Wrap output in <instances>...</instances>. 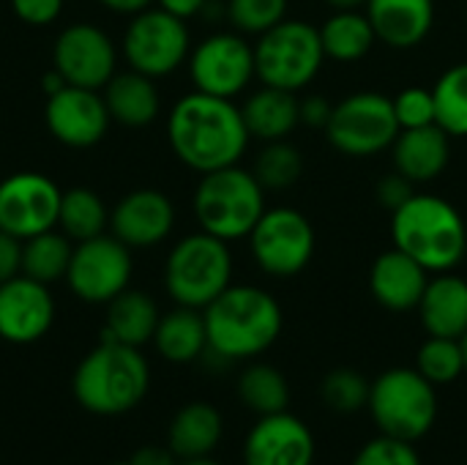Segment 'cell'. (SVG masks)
<instances>
[{"label": "cell", "instance_id": "cell-1", "mask_svg": "<svg viewBox=\"0 0 467 465\" xmlns=\"http://www.w3.org/2000/svg\"><path fill=\"white\" fill-rule=\"evenodd\" d=\"M167 140L178 162L205 175L238 164L249 148V129L233 99L192 90L175 101L167 118Z\"/></svg>", "mask_w": 467, "mask_h": 465}, {"label": "cell", "instance_id": "cell-2", "mask_svg": "<svg viewBox=\"0 0 467 465\" xmlns=\"http://www.w3.org/2000/svg\"><path fill=\"white\" fill-rule=\"evenodd\" d=\"M202 318L208 351L230 365L265 354L282 334L279 301L254 285H230L202 310Z\"/></svg>", "mask_w": 467, "mask_h": 465}, {"label": "cell", "instance_id": "cell-3", "mask_svg": "<svg viewBox=\"0 0 467 465\" xmlns=\"http://www.w3.org/2000/svg\"><path fill=\"white\" fill-rule=\"evenodd\" d=\"M74 400L96 417L134 411L150 389V367L140 348L101 340L74 370Z\"/></svg>", "mask_w": 467, "mask_h": 465}, {"label": "cell", "instance_id": "cell-4", "mask_svg": "<svg viewBox=\"0 0 467 465\" xmlns=\"http://www.w3.org/2000/svg\"><path fill=\"white\" fill-rule=\"evenodd\" d=\"M391 241L430 274L454 271L467 255L462 214L438 195H413L391 214Z\"/></svg>", "mask_w": 467, "mask_h": 465}, {"label": "cell", "instance_id": "cell-5", "mask_svg": "<svg viewBox=\"0 0 467 465\" xmlns=\"http://www.w3.org/2000/svg\"><path fill=\"white\" fill-rule=\"evenodd\" d=\"M192 206L200 230L230 244L238 238H249V233L265 214V189L254 173L230 164L200 178Z\"/></svg>", "mask_w": 467, "mask_h": 465}, {"label": "cell", "instance_id": "cell-6", "mask_svg": "<svg viewBox=\"0 0 467 465\" xmlns=\"http://www.w3.org/2000/svg\"><path fill=\"white\" fill-rule=\"evenodd\" d=\"M233 285L230 244L200 230L183 236L167 255L164 288L178 307L205 310Z\"/></svg>", "mask_w": 467, "mask_h": 465}, {"label": "cell", "instance_id": "cell-7", "mask_svg": "<svg viewBox=\"0 0 467 465\" xmlns=\"http://www.w3.org/2000/svg\"><path fill=\"white\" fill-rule=\"evenodd\" d=\"M367 411L383 436L416 444L438 422V392L416 367H394L372 381Z\"/></svg>", "mask_w": 467, "mask_h": 465}, {"label": "cell", "instance_id": "cell-8", "mask_svg": "<svg viewBox=\"0 0 467 465\" xmlns=\"http://www.w3.org/2000/svg\"><path fill=\"white\" fill-rule=\"evenodd\" d=\"M326 52L320 27L304 19H282L254 44L257 79L282 90H304L323 69Z\"/></svg>", "mask_w": 467, "mask_h": 465}, {"label": "cell", "instance_id": "cell-9", "mask_svg": "<svg viewBox=\"0 0 467 465\" xmlns=\"http://www.w3.org/2000/svg\"><path fill=\"white\" fill-rule=\"evenodd\" d=\"M120 52L129 69L153 79L167 77L189 60L192 36L186 19L159 5H148L140 14H131V22L123 33Z\"/></svg>", "mask_w": 467, "mask_h": 465}, {"label": "cell", "instance_id": "cell-10", "mask_svg": "<svg viewBox=\"0 0 467 465\" xmlns=\"http://www.w3.org/2000/svg\"><path fill=\"white\" fill-rule=\"evenodd\" d=\"M400 123L394 115V101L378 90H358L342 99L326 126L328 143L345 156H375L394 145Z\"/></svg>", "mask_w": 467, "mask_h": 465}, {"label": "cell", "instance_id": "cell-11", "mask_svg": "<svg viewBox=\"0 0 467 465\" xmlns=\"http://www.w3.org/2000/svg\"><path fill=\"white\" fill-rule=\"evenodd\" d=\"M189 77L194 90L235 99L257 77L254 44L238 30H219L205 36L189 52Z\"/></svg>", "mask_w": 467, "mask_h": 465}, {"label": "cell", "instance_id": "cell-12", "mask_svg": "<svg viewBox=\"0 0 467 465\" xmlns=\"http://www.w3.org/2000/svg\"><path fill=\"white\" fill-rule=\"evenodd\" d=\"M249 247L254 263L268 277H296L309 266L315 255V227L296 208H265L249 233Z\"/></svg>", "mask_w": 467, "mask_h": 465}, {"label": "cell", "instance_id": "cell-13", "mask_svg": "<svg viewBox=\"0 0 467 465\" xmlns=\"http://www.w3.org/2000/svg\"><path fill=\"white\" fill-rule=\"evenodd\" d=\"M134 274L131 249L115 236H96L79 241L71 252L66 282L71 293L88 304H109L120 296Z\"/></svg>", "mask_w": 467, "mask_h": 465}, {"label": "cell", "instance_id": "cell-14", "mask_svg": "<svg viewBox=\"0 0 467 465\" xmlns=\"http://www.w3.org/2000/svg\"><path fill=\"white\" fill-rule=\"evenodd\" d=\"M52 69L66 85L104 90L118 74V47L99 25L74 22L63 27L52 44Z\"/></svg>", "mask_w": 467, "mask_h": 465}, {"label": "cell", "instance_id": "cell-15", "mask_svg": "<svg viewBox=\"0 0 467 465\" xmlns=\"http://www.w3.org/2000/svg\"><path fill=\"white\" fill-rule=\"evenodd\" d=\"M60 186L33 170L11 173L0 181V230L27 241L44 230L57 227L60 217Z\"/></svg>", "mask_w": 467, "mask_h": 465}, {"label": "cell", "instance_id": "cell-16", "mask_svg": "<svg viewBox=\"0 0 467 465\" xmlns=\"http://www.w3.org/2000/svg\"><path fill=\"white\" fill-rule=\"evenodd\" d=\"M47 129L66 148H93L107 137L112 123L101 90L66 85L47 96Z\"/></svg>", "mask_w": 467, "mask_h": 465}, {"label": "cell", "instance_id": "cell-17", "mask_svg": "<svg viewBox=\"0 0 467 465\" xmlns=\"http://www.w3.org/2000/svg\"><path fill=\"white\" fill-rule=\"evenodd\" d=\"M55 323V299L49 288L27 274L0 282V340L30 345L47 337Z\"/></svg>", "mask_w": 467, "mask_h": 465}, {"label": "cell", "instance_id": "cell-18", "mask_svg": "<svg viewBox=\"0 0 467 465\" xmlns=\"http://www.w3.org/2000/svg\"><path fill=\"white\" fill-rule=\"evenodd\" d=\"M317 444L290 411L260 417L244 441V465H315Z\"/></svg>", "mask_w": 467, "mask_h": 465}, {"label": "cell", "instance_id": "cell-19", "mask_svg": "<svg viewBox=\"0 0 467 465\" xmlns=\"http://www.w3.org/2000/svg\"><path fill=\"white\" fill-rule=\"evenodd\" d=\"M109 227L129 249H150L170 238L175 227V206L159 189H134L112 208Z\"/></svg>", "mask_w": 467, "mask_h": 465}, {"label": "cell", "instance_id": "cell-20", "mask_svg": "<svg viewBox=\"0 0 467 465\" xmlns=\"http://www.w3.org/2000/svg\"><path fill=\"white\" fill-rule=\"evenodd\" d=\"M427 282L430 271L397 247L383 252L369 269V291L389 312L419 310Z\"/></svg>", "mask_w": 467, "mask_h": 465}, {"label": "cell", "instance_id": "cell-21", "mask_svg": "<svg viewBox=\"0 0 467 465\" xmlns=\"http://www.w3.org/2000/svg\"><path fill=\"white\" fill-rule=\"evenodd\" d=\"M364 14L378 41L391 49H413L435 25V0H367Z\"/></svg>", "mask_w": 467, "mask_h": 465}, {"label": "cell", "instance_id": "cell-22", "mask_svg": "<svg viewBox=\"0 0 467 465\" xmlns=\"http://www.w3.org/2000/svg\"><path fill=\"white\" fill-rule=\"evenodd\" d=\"M451 137L438 126H419V129H402L391 145L394 153V170L410 178L413 184H430L435 181L451 159Z\"/></svg>", "mask_w": 467, "mask_h": 465}, {"label": "cell", "instance_id": "cell-23", "mask_svg": "<svg viewBox=\"0 0 467 465\" xmlns=\"http://www.w3.org/2000/svg\"><path fill=\"white\" fill-rule=\"evenodd\" d=\"M419 315L430 337L462 340L467 334V280L454 271H443L430 280Z\"/></svg>", "mask_w": 467, "mask_h": 465}, {"label": "cell", "instance_id": "cell-24", "mask_svg": "<svg viewBox=\"0 0 467 465\" xmlns=\"http://www.w3.org/2000/svg\"><path fill=\"white\" fill-rule=\"evenodd\" d=\"M104 101L109 110V118L129 129H142L153 123L161 112V96L153 77H145L134 69L118 71L104 85Z\"/></svg>", "mask_w": 467, "mask_h": 465}, {"label": "cell", "instance_id": "cell-25", "mask_svg": "<svg viewBox=\"0 0 467 465\" xmlns=\"http://www.w3.org/2000/svg\"><path fill=\"white\" fill-rule=\"evenodd\" d=\"M241 112H244L249 134L263 143L287 140V134H293V129L301 123L298 96L293 90H282L271 85H263L260 90H254L244 101Z\"/></svg>", "mask_w": 467, "mask_h": 465}, {"label": "cell", "instance_id": "cell-26", "mask_svg": "<svg viewBox=\"0 0 467 465\" xmlns=\"http://www.w3.org/2000/svg\"><path fill=\"white\" fill-rule=\"evenodd\" d=\"M159 318H161L159 307L148 293L126 288L120 296H115L107 304V321L101 329V340L142 348L145 343H153Z\"/></svg>", "mask_w": 467, "mask_h": 465}, {"label": "cell", "instance_id": "cell-27", "mask_svg": "<svg viewBox=\"0 0 467 465\" xmlns=\"http://www.w3.org/2000/svg\"><path fill=\"white\" fill-rule=\"evenodd\" d=\"M224 433V419L211 403H189L183 406L175 419L170 422L167 447L175 452L178 460H197L211 458V452L219 447Z\"/></svg>", "mask_w": 467, "mask_h": 465}, {"label": "cell", "instance_id": "cell-28", "mask_svg": "<svg viewBox=\"0 0 467 465\" xmlns=\"http://www.w3.org/2000/svg\"><path fill=\"white\" fill-rule=\"evenodd\" d=\"M153 345L161 359L172 365H189L202 359L208 348V332H205V318L202 310L192 307H175L172 312L159 318Z\"/></svg>", "mask_w": 467, "mask_h": 465}, {"label": "cell", "instance_id": "cell-29", "mask_svg": "<svg viewBox=\"0 0 467 465\" xmlns=\"http://www.w3.org/2000/svg\"><path fill=\"white\" fill-rule=\"evenodd\" d=\"M320 41L326 58L337 63H356L369 55L378 36L372 30V22L364 11H334L320 25Z\"/></svg>", "mask_w": 467, "mask_h": 465}, {"label": "cell", "instance_id": "cell-30", "mask_svg": "<svg viewBox=\"0 0 467 465\" xmlns=\"http://www.w3.org/2000/svg\"><path fill=\"white\" fill-rule=\"evenodd\" d=\"M71 238L66 233L44 230L27 241H22V274L52 285L57 280H66L68 263H71Z\"/></svg>", "mask_w": 467, "mask_h": 465}, {"label": "cell", "instance_id": "cell-31", "mask_svg": "<svg viewBox=\"0 0 467 465\" xmlns=\"http://www.w3.org/2000/svg\"><path fill=\"white\" fill-rule=\"evenodd\" d=\"M109 225V211L104 206V200L85 186H74L68 192H63L60 200V217H57V227L71 238V241H88L96 236H104Z\"/></svg>", "mask_w": 467, "mask_h": 465}, {"label": "cell", "instance_id": "cell-32", "mask_svg": "<svg viewBox=\"0 0 467 465\" xmlns=\"http://www.w3.org/2000/svg\"><path fill=\"white\" fill-rule=\"evenodd\" d=\"M238 397L257 417L282 414L290 406V384L276 367L252 365L238 378Z\"/></svg>", "mask_w": 467, "mask_h": 465}, {"label": "cell", "instance_id": "cell-33", "mask_svg": "<svg viewBox=\"0 0 467 465\" xmlns=\"http://www.w3.org/2000/svg\"><path fill=\"white\" fill-rule=\"evenodd\" d=\"M435 123L449 137H467V63H457L441 74L432 88Z\"/></svg>", "mask_w": 467, "mask_h": 465}, {"label": "cell", "instance_id": "cell-34", "mask_svg": "<svg viewBox=\"0 0 467 465\" xmlns=\"http://www.w3.org/2000/svg\"><path fill=\"white\" fill-rule=\"evenodd\" d=\"M257 181L263 184V189L268 192H282L290 189L301 173H304V156L296 145H290L287 140H276V143H265V148L257 153L254 159V170Z\"/></svg>", "mask_w": 467, "mask_h": 465}, {"label": "cell", "instance_id": "cell-35", "mask_svg": "<svg viewBox=\"0 0 467 465\" xmlns=\"http://www.w3.org/2000/svg\"><path fill=\"white\" fill-rule=\"evenodd\" d=\"M416 370L435 386L454 384L465 373V351L462 340L451 337H430L416 354Z\"/></svg>", "mask_w": 467, "mask_h": 465}, {"label": "cell", "instance_id": "cell-36", "mask_svg": "<svg viewBox=\"0 0 467 465\" xmlns=\"http://www.w3.org/2000/svg\"><path fill=\"white\" fill-rule=\"evenodd\" d=\"M369 381L356 373V370H331L320 386V395H323V403L334 411V414H342V417H350V414H358L361 408H367L369 403Z\"/></svg>", "mask_w": 467, "mask_h": 465}, {"label": "cell", "instance_id": "cell-37", "mask_svg": "<svg viewBox=\"0 0 467 465\" xmlns=\"http://www.w3.org/2000/svg\"><path fill=\"white\" fill-rule=\"evenodd\" d=\"M224 14L244 36H263L287 19V0H227Z\"/></svg>", "mask_w": 467, "mask_h": 465}, {"label": "cell", "instance_id": "cell-38", "mask_svg": "<svg viewBox=\"0 0 467 465\" xmlns=\"http://www.w3.org/2000/svg\"><path fill=\"white\" fill-rule=\"evenodd\" d=\"M350 465H424V460L416 452L413 441H402L380 433L378 439H372L358 449Z\"/></svg>", "mask_w": 467, "mask_h": 465}, {"label": "cell", "instance_id": "cell-39", "mask_svg": "<svg viewBox=\"0 0 467 465\" xmlns=\"http://www.w3.org/2000/svg\"><path fill=\"white\" fill-rule=\"evenodd\" d=\"M394 115L402 129H419V126H430L435 123V96L432 88H405L402 93H397L394 99Z\"/></svg>", "mask_w": 467, "mask_h": 465}, {"label": "cell", "instance_id": "cell-40", "mask_svg": "<svg viewBox=\"0 0 467 465\" xmlns=\"http://www.w3.org/2000/svg\"><path fill=\"white\" fill-rule=\"evenodd\" d=\"M413 195H416V184H413L410 178H405L402 173H397V170L389 173V175H383L380 184H378V189H375L378 203H380L383 208H389L391 214H394L397 208H402Z\"/></svg>", "mask_w": 467, "mask_h": 465}, {"label": "cell", "instance_id": "cell-41", "mask_svg": "<svg viewBox=\"0 0 467 465\" xmlns=\"http://www.w3.org/2000/svg\"><path fill=\"white\" fill-rule=\"evenodd\" d=\"M11 11L33 27L52 25L63 14V0H11Z\"/></svg>", "mask_w": 467, "mask_h": 465}, {"label": "cell", "instance_id": "cell-42", "mask_svg": "<svg viewBox=\"0 0 467 465\" xmlns=\"http://www.w3.org/2000/svg\"><path fill=\"white\" fill-rule=\"evenodd\" d=\"M22 274V241L5 230H0V282Z\"/></svg>", "mask_w": 467, "mask_h": 465}, {"label": "cell", "instance_id": "cell-43", "mask_svg": "<svg viewBox=\"0 0 467 465\" xmlns=\"http://www.w3.org/2000/svg\"><path fill=\"white\" fill-rule=\"evenodd\" d=\"M334 104L326 96H306L301 99V123L315 126V129H326L331 121Z\"/></svg>", "mask_w": 467, "mask_h": 465}, {"label": "cell", "instance_id": "cell-44", "mask_svg": "<svg viewBox=\"0 0 467 465\" xmlns=\"http://www.w3.org/2000/svg\"><path fill=\"white\" fill-rule=\"evenodd\" d=\"M134 465H178V458L170 447H142L131 458Z\"/></svg>", "mask_w": 467, "mask_h": 465}, {"label": "cell", "instance_id": "cell-45", "mask_svg": "<svg viewBox=\"0 0 467 465\" xmlns=\"http://www.w3.org/2000/svg\"><path fill=\"white\" fill-rule=\"evenodd\" d=\"M153 3H156L159 8H164V11L181 16V19H192V16H200L211 0H153Z\"/></svg>", "mask_w": 467, "mask_h": 465}, {"label": "cell", "instance_id": "cell-46", "mask_svg": "<svg viewBox=\"0 0 467 465\" xmlns=\"http://www.w3.org/2000/svg\"><path fill=\"white\" fill-rule=\"evenodd\" d=\"M101 5H107L115 14H140L145 11L153 0H99Z\"/></svg>", "mask_w": 467, "mask_h": 465}, {"label": "cell", "instance_id": "cell-47", "mask_svg": "<svg viewBox=\"0 0 467 465\" xmlns=\"http://www.w3.org/2000/svg\"><path fill=\"white\" fill-rule=\"evenodd\" d=\"M60 88H66V79H63L55 69H49V71L41 77V90H44L47 96H52V93H57Z\"/></svg>", "mask_w": 467, "mask_h": 465}, {"label": "cell", "instance_id": "cell-48", "mask_svg": "<svg viewBox=\"0 0 467 465\" xmlns=\"http://www.w3.org/2000/svg\"><path fill=\"white\" fill-rule=\"evenodd\" d=\"M334 11H353V8H361L367 5V0H326Z\"/></svg>", "mask_w": 467, "mask_h": 465}, {"label": "cell", "instance_id": "cell-49", "mask_svg": "<svg viewBox=\"0 0 467 465\" xmlns=\"http://www.w3.org/2000/svg\"><path fill=\"white\" fill-rule=\"evenodd\" d=\"M181 465H219L216 460H211V458H197V460H183Z\"/></svg>", "mask_w": 467, "mask_h": 465}, {"label": "cell", "instance_id": "cell-50", "mask_svg": "<svg viewBox=\"0 0 467 465\" xmlns=\"http://www.w3.org/2000/svg\"><path fill=\"white\" fill-rule=\"evenodd\" d=\"M462 351H465V373H467V334L462 337Z\"/></svg>", "mask_w": 467, "mask_h": 465}, {"label": "cell", "instance_id": "cell-51", "mask_svg": "<svg viewBox=\"0 0 467 465\" xmlns=\"http://www.w3.org/2000/svg\"><path fill=\"white\" fill-rule=\"evenodd\" d=\"M112 465H134V463H131V460H129V463H112Z\"/></svg>", "mask_w": 467, "mask_h": 465}]
</instances>
